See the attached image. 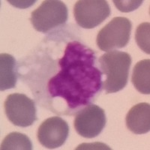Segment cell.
I'll return each mask as SVG.
<instances>
[{
  "label": "cell",
  "mask_w": 150,
  "mask_h": 150,
  "mask_svg": "<svg viewBox=\"0 0 150 150\" xmlns=\"http://www.w3.org/2000/svg\"><path fill=\"white\" fill-rule=\"evenodd\" d=\"M96 59L94 50L86 45L68 43L59 60V71L47 83L50 98L65 101L69 112L90 104L102 86V73L95 66Z\"/></svg>",
  "instance_id": "cell-1"
},
{
  "label": "cell",
  "mask_w": 150,
  "mask_h": 150,
  "mask_svg": "<svg viewBox=\"0 0 150 150\" xmlns=\"http://www.w3.org/2000/svg\"><path fill=\"white\" fill-rule=\"evenodd\" d=\"M99 63L107 76L102 86L106 93H114L124 89L128 83L131 56L125 52L112 50L103 54L99 58Z\"/></svg>",
  "instance_id": "cell-2"
},
{
  "label": "cell",
  "mask_w": 150,
  "mask_h": 150,
  "mask_svg": "<svg viewBox=\"0 0 150 150\" xmlns=\"http://www.w3.org/2000/svg\"><path fill=\"white\" fill-rule=\"evenodd\" d=\"M31 15L30 21L35 29L46 33L66 23L68 8L62 1L46 0Z\"/></svg>",
  "instance_id": "cell-3"
},
{
  "label": "cell",
  "mask_w": 150,
  "mask_h": 150,
  "mask_svg": "<svg viewBox=\"0 0 150 150\" xmlns=\"http://www.w3.org/2000/svg\"><path fill=\"white\" fill-rule=\"evenodd\" d=\"M131 22L126 17H114L98 33L96 43L103 51H112L128 45L131 37Z\"/></svg>",
  "instance_id": "cell-4"
},
{
  "label": "cell",
  "mask_w": 150,
  "mask_h": 150,
  "mask_svg": "<svg viewBox=\"0 0 150 150\" xmlns=\"http://www.w3.org/2000/svg\"><path fill=\"white\" fill-rule=\"evenodd\" d=\"M4 106L8 119L16 126H31L38 120L35 104L24 94H11L5 100Z\"/></svg>",
  "instance_id": "cell-5"
},
{
  "label": "cell",
  "mask_w": 150,
  "mask_h": 150,
  "mask_svg": "<svg viewBox=\"0 0 150 150\" xmlns=\"http://www.w3.org/2000/svg\"><path fill=\"white\" fill-rule=\"evenodd\" d=\"M74 14L80 27L93 29L109 17L110 8L105 0H80L74 5Z\"/></svg>",
  "instance_id": "cell-6"
},
{
  "label": "cell",
  "mask_w": 150,
  "mask_h": 150,
  "mask_svg": "<svg viewBox=\"0 0 150 150\" xmlns=\"http://www.w3.org/2000/svg\"><path fill=\"white\" fill-rule=\"evenodd\" d=\"M74 122L79 135L85 138H93L100 134L105 127V112L98 106L89 104L77 112Z\"/></svg>",
  "instance_id": "cell-7"
},
{
  "label": "cell",
  "mask_w": 150,
  "mask_h": 150,
  "mask_svg": "<svg viewBox=\"0 0 150 150\" xmlns=\"http://www.w3.org/2000/svg\"><path fill=\"white\" fill-rule=\"evenodd\" d=\"M69 134L68 123L62 118L53 116L43 122L38 130V140L43 146L56 149L62 146Z\"/></svg>",
  "instance_id": "cell-8"
},
{
  "label": "cell",
  "mask_w": 150,
  "mask_h": 150,
  "mask_svg": "<svg viewBox=\"0 0 150 150\" xmlns=\"http://www.w3.org/2000/svg\"><path fill=\"white\" fill-rule=\"evenodd\" d=\"M128 129L136 134L148 133L150 130V105L140 103L131 108L125 119Z\"/></svg>",
  "instance_id": "cell-9"
},
{
  "label": "cell",
  "mask_w": 150,
  "mask_h": 150,
  "mask_svg": "<svg viewBox=\"0 0 150 150\" xmlns=\"http://www.w3.org/2000/svg\"><path fill=\"white\" fill-rule=\"evenodd\" d=\"M15 59L8 53L0 55V89L1 91L13 89L17 83Z\"/></svg>",
  "instance_id": "cell-10"
},
{
  "label": "cell",
  "mask_w": 150,
  "mask_h": 150,
  "mask_svg": "<svg viewBox=\"0 0 150 150\" xmlns=\"http://www.w3.org/2000/svg\"><path fill=\"white\" fill-rule=\"evenodd\" d=\"M132 83L135 89L142 94H150V60L143 59L138 62L133 69Z\"/></svg>",
  "instance_id": "cell-11"
},
{
  "label": "cell",
  "mask_w": 150,
  "mask_h": 150,
  "mask_svg": "<svg viewBox=\"0 0 150 150\" xmlns=\"http://www.w3.org/2000/svg\"><path fill=\"white\" fill-rule=\"evenodd\" d=\"M2 150H31L33 144L30 139L24 134L12 132L3 139L1 144Z\"/></svg>",
  "instance_id": "cell-12"
},
{
  "label": "cell",
  "mask_w": 150,
  "mask_h": 150,
  "mask_svg": "<svg viewBox=\"0 0 150 150\" xmlns=\"http://www.w3.org/2000/svg\"><path fill=\"white\" fill-rule=\"evenodd\" d=\"M149 23H143L137 28L135 33V39L139 47L147 54L150 53L149 43Z\"/></svg>",
  "instance_id": "cell-13"
},
{
  "label": "cell",
  "mask_w": 150,
  "mask_h": 150,
  "mask_svg": "<svg viewBox=\"0 0 150 150\" xmlns=\"http://www.w3.org/2000/svg\"><path fill=\"white\" fill-rule=\"evenodd\" d=\"M116 7L120 11L122 12H130L133 11L138 8L140 5L143 3V1L139 0V1H117L114 0L113 1Z\"/></svg>",
  "instance_id": "cell-14"
},
{
  "label": "cell",
  "mask_w": 150,
  "mask_h": 150,
  "mask_svg": "<svg viewBox=\"0 0 150 150\" xmlns=\"http://www.w3.org/2000/svg\"><path fill=\"white\" fill-rule=\"evenodd\" d=\"M88 146H91V148L89 149H95V147H98V149H110L109 148V147L107 145H105V144H104V143H90V144H86V143H84V144H81V145L79 146L77 148V149H85L86 147Z\"/></svg>",
  "instance_id": "cell-15"
}]
</instances>
